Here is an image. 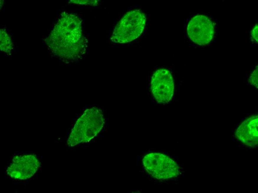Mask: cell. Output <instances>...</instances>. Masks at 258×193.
Here are the masks:
<instances>
[{
  "label": "cell",
  "instance_id": "3957f363",
  "mask_svg": "<svg viewBox=\"0 0 258 193\" xmlns=\"http://www.w3.org/2000/svg\"><path fill=\"white\" fill-rule=\"evenodd\" d=\"M146 20V16L140 10L126 13L116 26L111 36L112 41L125 43L135 40L143 33Z\"/></svg>",
  "mask_w": 258,
  "mask_h": 193
},
{
  "label": "cell",
  "instance_id": "7a4b0ae2",
  "mask_svg": "<svg viewBox=\"0 0 258 193\" xmlns=\"http://www.w3.org/2000/svg\"><path fill=\"white\" fill-rule=\"evenodd\" d=\"M105 119L100 108L92 107L85 110L78 119L68 140L70 146L89 142L102 130Z\"/></svg>",
  "mask_w": 258,
  "mask_h": 193
},
{
  "label": "cell",
  "instance_id": "4fadbf2b",
  "mask_svg": "<svg viewBox=\"0 0 258 193\" xmlns=\"http://www.w3.org/2000/svg\"><path fill=\"white\" fill-rule=\"evenodd\" d=\"M154 103H156V101H154Z\"/></svg>",
  "mask_w": 258,
  "mask_h": 193
},
{
  "label": "cell",
  "instance_id": "52a82bcc",
  "mask_svg": "<svg viewBox=\"0 0 258 193\" xmlns=\"http://www.w3.org/2000/svg\"><path fill=\"white\" fill-rule=\"evenodd\" d=\"M11 38L5 30H2L1 32V50L5 53L11 51L12 46Z\"/></svg>",
  "mask_w": 258,
  "mask_h": 193
},
{
  "label": "cell",
  "instance_id": "5b68a950",
  "mask_svg": "<svg viewBox=\"0 0 258 193\" xmlns=\"http://www.w3.org/2000/svg\"><path fill=\"white\" fill-rule=\"evenodd\" d=\"M39 166V160L34 155L17 156L8 168L7 173L13 179H27L35 174Z\"/></svg>",
  "mask_w": 258,
  "mask_h": 193
},
{
  "label": "cell",
  "instance_id": "7c38bea8",
  "mask_svg": "<svg viewBox=\"0 0 258 193\" xmlns=\"http://www.w3.org/2000/svg\"><path fill=\"white\" fill-rule=\"evenodd\" d=\"M175 99V97H174V100Z\"/></svg>",
  "mask_w": 258,
  "mask_h": 193
},
{
  "label": "cell",
  "instance_id": "9c48e42d",
  "mask_svg": "<svg viewBox=\"0 0 258 193\" xmlns=\"http://www.w3.org/2000/svg\"><path fill=\"white\" fill-rule=\"evenodd\" d=\"M71 2L76 4H82V5H90L92 6H96L99 4V1L93 0V1H73Z\"/></svg>",
  "mask_w": 258,
  "mask_h": 193
},
{
  "label": "cell",
  "instance_id": "6da1fadb",
  "mask_svg": "<svg viewBox=\"0 0 258 193\" xmlns=\"http://www.w3.org/2000/svg\"><path fill=\"white\" fill-rule=\"evenodd\" d=\"M48 40L53 53L63 59H76L86 52L82 22L75 14L63 13Z\"/></svg>",
  "mask_w": 258,
  "mask_h": 193
},
{
  "label": "cell",
  "instance_id": "e0dca14e",
  "mask_svg": "<svg viewBox=\"0 0 258 193\" xmlns=\"http://www.w3.org/2000/svg\"></svg>",
  "mask_w": 258,
  "mask_h": 193
},
{
  "label": "cell",
  "instance_id": "30bf717a",
  "mask_svg": "<svg viewBox=\"0 0 258 193\" xmlns=\"http://www.w3.org/2000/svg\"><path fill=\"white\" fill-rule=\"evenodd\" d=\"M258 24H257L254 27L251 34L252 41L257 43H258Z\"/></svg>",
  "mask_w": 258,
  "mask_h": 193
},
{
  "label": "cell",
  "instance_id": "8fae6325",
  "mask_svg": "<svg viewBox=\"0 0 258 193\" xmlns=\"http://www.w3.org/2000/svg\"><path fill=\"white\" fill-rule=\"evenodd\" d=\"M151 96H152V95H151H151H150V98H151Z\"/></svg>",
  "mask_w": 258,
  "mask_h": 193
},
{
  "label": "cell",
  "instance_id": "8992f818",
  "mask_svg": "<svg viewBox=\"0 0 258 193\" xmlns=\"http://www.w3.org/2000/svg\"><path fill=\"white\" fill-rule=\"evenodd\" d=\"M258 117L253 115L246 119L237 129L236 137L243 144L249 147L258 145Z\"/></svg>",
  "mask_w": 258,
  "mask_h": 193
},
{
  "label": "cell",
  "instance_id": "5bb4252c",
  "mask_svg": "<svg viewBox=\"0 0 258 193\" xmlns=\"http://www.w3.org/2000/svg\"><path fill=\"white\" fill-rule=\"evenodd\" d=\"M149 95H151V94L150 93H149Z\"/></svg>",
  "mask_w": 258,
  "mask_h": 193
},
{
  "label": "cell",
  "instance_id": "9a60e30c",
  "mask_svg": "<svg viewBox=\"0 0 258 193\" xmlns=\"http://www.w3.org/2000/svg\"><path fill=\"white\" fill-rule=\"evenodd\" d=\"M154 100L155 101V98H154Z\"/></svg>",
  "mask_w": 258,
  "mask_h": 193
},
{
  "label": "cell",
  "instance_id": "277c9868",
  "mask_svg": "<svg viewBox=\"0 0 258 193\" xmlns=\"http://www.w3.org/2000/svg\"><path fill=\"white\" fill-rule=\"evenodd\" d=\"M187 32L190 38L194 43L205 46L210 43L213 38L214 24L207 16H195L188 23Z\"/></svg>",
  "mask_w": 258,
  "mask_h": 193
},
{
  "label": "cell",
  "instance_id": "2e32d148",
  "mask_svg": "<svg viewBox=\"0 0 258 193\" xmlns=\"http://www.w3.org/2000/svg\"><path fill=\"white\" fill-rule=\"evenodd\" d=\"M164 149V150H166V149Z\"/></svg>",
  "mask_w": 258,
  "mask_h": 193
},
{
  "label": "cell",
  "instance_id": "ba28073f",
  "mask_svg": "<svg viewBox=\"0 0 258 193\" xmlns=\"http://www.w3.org/2000/svg\"><path fill=\"white\" fill-rule=\"evenodd\" d=\"M249 82L251 85L256 88H258V66L251 74L249 79Z\"/></svg>",
  "mask_w": 258,
  "mask_h": 193
}]
</instances>
